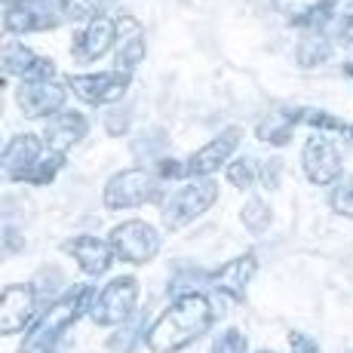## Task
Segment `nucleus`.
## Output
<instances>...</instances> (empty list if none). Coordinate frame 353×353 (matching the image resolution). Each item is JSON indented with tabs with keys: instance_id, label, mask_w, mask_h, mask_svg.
I'll use <instances>...</instances> for the list:
<instances>
[{
	"instance_id": "1",
	"label": "nucleus",
	"mask_w": 353,
	"mask_h": 353,
	"mask_svg": "<svg viewBox=\"0 0 353 353\" xmlns=\"http://www.w3.org/2000/svg\"><path fill=\"white\" fill-rule=\"evenodd\" d=\"M215 323V310L203 292H185L148 329L145 344L151 353H179L200 341Z\"/></svg>"
},
{
	"instance_id": "2",
	"label": "nucleus",
	"mask_w": 353,
	"mask_h": 353,
	"mask_svg": "<svg viewBox=\"0 0 353 353\" xmlns=\"http://www.w3.org/2000/svg\"><path fill=\"white\" fill-rule=\"evenodd\" d=\"M92 298H96V292L90 286L68 289L65 295L59 298L56 304H50V310L31 325V332L25 335L22 353H52L59 347V341L65 338V332L92 307Z\"/></svg>"
},
{
	"instance_id": "3",
	"label": "nucleus",
	"mask_w": 353,
	"mask_h": 353,
	"mask_svg": "<svg viewBox=\"0 0 353 353\" xmlns=\"http://www.w3.org/2000/svg\"><path fill=\"white\" fill-rule=\"evenodd\" d=\"M219 200V185L212 179H194L185 188H179L166 203H163V225L166 230H181L196 221L209 206Z\"/></svg>"
},
{
	"instance_id": "4",
	"label": "nucleus",
	"mask_w": 353,
	"mask_h": 353,
	"mask_svg": "<svg viewBox=\"0 0 353 353\" xmlns=\"http://www.w3.org/2000/svg\"><path fill=\"white\" fill-rule=\"evenodd\" d=\"M135 304H139V280L135 276H117L101 292H96L90 316L99 325H120L135 314Z\"/></svg>"
},
{
	"instance_id": "5",
	"label": "nucleus",
	"mask_w": 353,
	"mask_h": 353,
	"mask_svg": "<svg viewBox=\"0 0 353 353\" xmlns=\"http://www.w3.org/2000/svg\"><path fill=\"white\" fill-rule=\"evenodd\" d=\"M154 196H157V179L148 169L132 166V169L111 175V181L105 185V209L123 212V209L145 206Z\"/></svg>"
},
{
	"instance_id": "6",
	"label": "nucleus",
	"mask_w": 353,
	"mask_h": 353,
	"mask_svg": "<svg viewBox=\"0 0 353 353\" xmlns=\"http://www.w3.org/2000/svg\"><path fill=\"white\" fill-rule=\"evenodd\" d=\"M108 243H111L114 255L126 264H148L160 252V234L148 221H139V219L117 225L111 230Z\"/></svg>"
},
{
	"instance_id": "7",
	"label": "nucleus",
	"mask_w": 353,
	"mask_h": 353,
	"mask_svg": "<svg viewBox=\"0 0 353 353\" xmlns=\"http://www.w3.org/2000/svg\"><path fill=\"white\" fill-rule=\"evenodd\" d=\"M68 90H74V96L92 108L114 105L126 96L129 90V74L126 71H99V74H71L68 77Z\"/></svg>"
},
{
	"instance_id": "8",
	"label": "nucleus",
	"mask_w": 353,
	"mask_h": 353,
	"mask_svg": "<svg viewBox=\"0 0 353 353\" xmlns=\"http://www.w3.org/2000/svg\"><path fill=\"white\" fill-rule=\"evenodd\" d=\"M37 323V289L12 283L0 295V335H16Z\"/></svg>"
},
{
	"instance_id": "9",
	"label": "nucleus",
	"mask_w": 353,
	"mask_h": 353,
	"mask_svg": "<svg viewBox=\"0 0 353 353\" xmlns=\"http://www.w3.org/2000/svg\"><path fill=\"white\" fill-rule=\"evenodd\" d=\"M59 19H65L59 0H22L3 10V28L6 34H31L56 28Z\"/></svg>"
},
{
	"instance_id": "10",
	"label": "nucleus",
	"mask_w": 353,
	"mask_h": 353,
	"mask_svg": "<svg viewBox=\"0 0 353 353\" xmlns=\"http://www.w3.org/2000/svg\"><path fill=\"white\" fill-rule=\"evenodd\" d=\"M301 166L304 175H307L314 185H332V181L341 179V154H338V145L325 135H310L304 141L301 151Z\"/></svg>"
},
{
	"instance_id": "11",
	"label": "nucleus",
	"mask_w": 353,
	"mask_h": 353,
	"mask_svg": "<svg viewBox=\"0 0 353 353\" xmlns=\"http://www.w3.org/2000/svg\"><path fill=\"white\" fill-rule=\"evenodd\" d=\"M65 99H68V90L56 80H28L16 90V101L19 108L25 111V117H56V114L65 111Z\"/></svg>"
},
{
	"instance_id": "12",
	"label": "nucleus",
	"mask_w": 353,
	"mask_h": 353,
	"mask_svg": "<svg viewBox=\"0 0 353 353\" xmlns=\"http://www.w3.org/2000/svg\"><path fill=\"white\" fill-rule=\"evenodd\" d=\"M236 148H240V129L230 126L185 160V175L188 179H209L215 169H221V163H228L234 157Z\"/></svg>"
},
{
	"instance_id": "13",
	"label": "nucleus",
	"mask_w": 353,
	"mask_h": 353,
	"mask_svg": "<svg viewBox=\"0 0 353 353\" xmlns=\"http://www.w3.org/2000/svg\"><path fill=\"white\" fill-rule=\"evenodd\" d=\"M3 74L6 77H19L22 83H28V80H56V62L37 56V52L22 43H6Z\"/></svg>"
},
{
	"instance_id": "14",
	"label": "nucleus",
	"mask_w": 353,
	"mask_h": 353,
	"mask_svg": "<svg viewBox=\"0 0 353 353\" xmlns=\"http://www.w3.org/2000/svg\"><path fill=\"white\" fill-rule=\"evenodd\" d=\"M43 157V141L37 135H12L3 148V175L10 181H28L31 169Z\"/></svg>"
},
{
	"instance_id": "15",
	"label": "nucleus",
	"mask_w": 353,
	"mask_h": 353,
	"mask_svg": "<svg viewBox=\"0 0 353 353\" xmlns=\"http://www.w3.org/2000/svg\"><path fill=\"white\" fill-rule=\"evenodd\" d=\"M117 28H120V22L111 16L90 19L86 28L77 34V40H74V56H77L80 62H96V59H101L114 43H117Z\"/></svg>"
},
{
	"instance_id": "16",
	"label": "nucleus",
	"mask_w": 353,
	"mask_h": 353,
	"mask_svg": "<svg viewBox=\"0 0 353 353\" xmlns=\"http://www.w3.org/2000/svg\"><path fill=\"white\" fill-rule=\"evenodd\" d=\"M255 270H258V258L252 252L236 255L234 261H225L209 276V286L215 292H221V295L234 298V301H243V298H246V286L252 283Z\"/></svg>"
},
{
	"instance_id": "17",
	"label": "nucleus",
	"mask_w": 353,
	"mask_h": 353,
	"mask_svg": "<svg viewBox=\"0 0 353 353\" xmlns=\"http://www.w3.org/2000/svg\"><path fill=\"white\" fill-rule=\"evenodd\" d=\"M65 252L74 255V261L80 264V270H83L86 276L108 274V268H111L114 258H117L111 249V243L99 240V236H90V234H80V236H74V240H68Z\"/></svg>"
},
{
	"instance_id": "18",
	"label": "nucleus",
	"mask_w": 353,
	"mask_h": 353,
	"mask_svg": "<svg viewBox=\"0 0 353 353\" xmlns=\"http://www.w3.org/2000/svg\"><path fill=\"white\" fill-rule=\"evenodd\" d=\"M86 129H90V123H86L77 111H62V114H56V117L46 123L43 141H46V148H50V151L68 154L86 135Z\"/></svg>"
},
{
	"instance_id": "19",
	"label": "nucleus",
	"mask_w": 353,
	"mask_h": 353,
	"mask_svg": "<svg viewBox=\"0 0 353 353\" xmlns=\"http://www.w3.org/2000/svg\"><path fill=\"white\" fill-rule=\"evenodd\" d=\"M126 22H129V34L117 37V71L132 74L135 68L145 62L148 46H145V34H141L139 22H132V19H126Z\"/></svg>"
},
{
	"instance_id": "20",
	"label": "nucleus",
	"mask_w": 353,
	"mask_h": 353,
	"mask_svg": "<svg viewBox=\"0 0 353 353\" xmlns=\"http://www.w3.org/2000/svg\"><path fill=\"white\" fill-rule=\"evenodd\" d=\"M286 117L292 123H304V126H314L320 132H341V135H350V123L344 120L332 117L329 111H320V108H286Z\"/></svg>"
},
{
	"instance_id": "21",
	"label": "nucleus",
	"mask_w": 353,
	"mask_h": 353,
	"mask_svg": "<svg viewBox=\"0 0 353 353\" xmlns=\"http://www.w3.org/2000/svg\"><path fill=\"white\" fill-rule=\"evenodd\" d=\"M329 0H276V10L295 25H320Z\"/></svg>"
},
{
	"instance_id": "22",
	"label": "nucleus",
	"mask_w": 353,
	"mask_h": 353,
	"mask_svg": "<svg viewBox=\"0 0 353 353\" xmlns=\"http://www.w3.org/2000/svg\"><path fill=\"white\" fill-rule=\"evenodd\" d=\"M292 120L286 114H270V117H264L261 123L255 126V135L258 141H264V145H289L292 139Z\"/></svg>"
},
{
	"instance_id": "23",
	"label": "nucleus",
	"mask_w": 353,
	"mask_h": 353,
	"mask_svg": "<svg viewBox=\"0 0 353 353\" xmlns=\"http://www.w3.org/2000/svg\"><path fill=\"white\" fill-rule=\"evenodd\" d=\"M298 65L301 68H316L323 62H329L332 59V43L323 37V34H314V37H304L301 43H298Z\"/></svg>"
},
{
	"instance_id": "24",
	"label": "nucleus",
	"mask_w": 353,
	"mask_h": 353,
	"mask_svg": "<svg viewBox=\"0 0 353 353\" xmlns=\"http://www.w3.org/2000/svg\"><path fill=\"white\" fill-rule=\"evenodd\" d=\"M228 181L236 191H249L258 181V163L252 157H240V160L228 163Z\"/></svg>"
},
{
	"instance_id": "25",
	"label": "nucleus",
	"mask_w": 353,
	"mask_h": 353,
	"mask_svg": "<svg viewBox=\"0 0 353 353\" xmlns=\"http://www.w3.org/2000/svg\"><path fill=\"white\" fill-rule=\"evenodd\" d=\"M240 219H243V225L252 230V234H264V228L270 225V209H268V203L264 200L249 196L246 206H243V212H240Z\"/></svg>"
},
{
	"instance_id": "26",
	"label": "nucleus",
	"mask_w": 353,
	"mask_h": 353,
	"mask_svg": "<svg viewBox=\"0 0 353 353\" xmlns=\"http://www.w3.org/2000/svg\"><path fill=\"white\" fill-rule=\"evenodd\" d=\"M108 0H59V6H62V16L65 19H74V22H80V19H96L101 16V6H105Z\"/></svg>"
},
{
	"instance_id": "27",
	"label": "nucleus",
	"mask_w": 353,
	"mask_h": 353,
	"mask_svg": "<svg viewBox=\"0 0 353 353\" xmlns=\"http://www.w3.org/2000/svg\"><path fill=\"white\" fill-rule=\"evenodd\" d=\"M62 163H65V154H56V151H50L46 157H40V163L31 169V175H28V181L31 185H50L52 179H56V172L62 169Z\"/></svg>"
},
{
	"instance_id": "28",
	"label": "nucleus",
	"mask_w": 353,
	"mask_h": 353,
	"mask_svg": "<svg viewBox=\"0 0 353 353\" xmlns=\"http://www.w3.org/2000/svg\"><path fill=\"white\" fill-rule=\"evenodd\" d=\"M212 353H246V335L240 329H225L215 338Z\"/></svg>"
},
{
	"instance_id": "29",
	"label": "nucleus",
	"mask_w": 353,
	"mask_h": 353,
	"mask_svg": "<svg viewBox=\"0 0 353 353\" xmlns=\"http://www.w3.org/2000/svg\"><path fill=\"white\" fill-rule=\"evenodd\" d=\"M332 209H335L338 215H344V219H353V188H335L329 196Z\"/></svg>"
},
{
	"instance_id": "30",
	"label": "nucleus",
	"mask_w": 353,
	"mask_h": 353,
	"mask_svg": "<svg viewBox=\"0 0 353 353\" xmlns=\"http://www.w3.org/2000/svg\"><path fill=\"white\" fill-rule=\"evenodd\" d=\"M280 179H283V160H264V166L258 169V181H261L264 188H280Z\"/></svg>"
},
{
	"instance_id": "31",
	"label": "nucleus",
	"mask_w": 353,
	"mask_h": 353,
	"mask_svg": "<svg viewBox=\"0 0 353 353\" xmlns=\"http://www.w3.org/2000/svg\"><path fill=\"white\" fill-rule=\"evenodd\" d=\"M289 347H292V353H320V344H316L310 335H304V332H292Z\"/></svg>"
},
{
	"instance_id": "32",
	"label": "nucleus",
	"mask_w": 353,
	"mask_h": 353,
	"mask_svg": "<svg viewBox=\"0 0 353 353\" xmlns=\"http://www.w3.org/2000/svg\"><path fill=\"white\" fill-rule=\"evenodd\" d=\"M22 246H25V236H19V230H16V228L6 225V228H3V252H6V255H12V252H19Z\"/></svg>"
},
{
	"instance_id": "33",
	"label": "nucleus",
	"mask_w": 353,
	"mask_h": 353,
	"mask_svg": "<svg viewBox=\"0 0 353 353\" xmlns=\"http://www.w3.org/2000/svg\"><path fill=\"white\" fill-rule=\"evenodd\" d=\"M157 169H160L163 179H175V175H185V166H179V160H163Z\"/></svg>"
},
{
	"instance_id": "34",
	"label": "nucleus",
	"mask_w": 353,
	"mask_h": 353,
	"mask_svg": "<svg viewBox=\"0 0 353 353\" xmlns=\"http://www.w3.org/2000/svg\"><path fill=\"white\" fill-rule=\"evenodd\" d=\"M341 37H344V43H347V46H353V19H350V22H344Z\"/></svg>"
},
{
	"instance_id": "35",
	"label": "nucleus",
	"mask_w": 353,
	"mask_h": 353,
	"mask_svg": "<svg viewBox=\"0 0 353 353\" xmlns=\"http://www.w3.org/2000/svg\"><path fill=\"white\" fill-rule=\"evenodd\" d=\"M344 74H347V77H353V62L344 65Z\"/></svg>"
},
{
	"instance_id": "36",
	"label": "nucleus",
	"mask_w": 353,
	"mask_h": 353,
	"mask_svg": "<svg viewBox=\"0 0 353 353\" xmlns=\"http://www.w3.org/2000/svg\"><path fill=\"white\" fill-rule=\"evenodd\" d=\"M16 3H22V0H3V6H16Z\"/></svg>"
},
{
	"instance_id": "37",
	"label": "nucleus",
	"mask_w": 353,
	"mask_h": 353,
	"mask_svg": "<svg viewBox=\"0 0 353 353\" xmlns=\"http://www.w3.org/2000/svg\"><path fill=\"white\" fill-rule=\"evenodd\" d=\"M350 135H353V126H350Z\"/></svg>"
},
{
	"instance_id": "38",
	"label": "nucleus",
	"mask_w": 353,
	"mask_h": 353,
	"mask_svg": "<svg viewBox=\"0 0 353 353\" xmlns=\"http://www.w3.org/2000/svg\"><path fill=\"white\" fill-rule=\"evenodd\" d=\"M264 353H268V350H264Z\"/></svg>"
}]
</instances>
